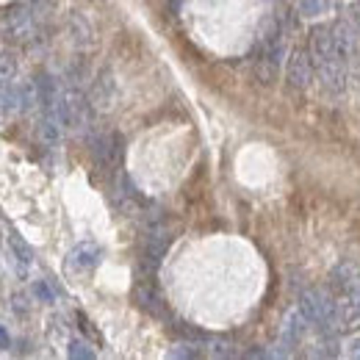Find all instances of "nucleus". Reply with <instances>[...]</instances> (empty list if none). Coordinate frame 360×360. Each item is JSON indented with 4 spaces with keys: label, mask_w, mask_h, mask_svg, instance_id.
I'll list each match as a JSON object with an SVG mask.
<instances>
[{
    "label": "nucleus",
    "mask_w": 360,
    "mask_h": 360,
    "mask_svg": "<svg viewBox=\"0 0 360 360\" xmlns=\"http://www.w3.org/2000/svg\"><path fill=\"white\" fill-rule=\"evenodd\" d=\"M169 241H172V236H169V230L164 227V222L150 225V233H147V252H144V258L150 261V269H155V266L161 264V258H164Z\"/></svg>",
    "instance_id": "nucleus-12"
},
{
    "label": "nucleus",
    "mask_w": 360,
    "mask_h": 360,
    "mask_svg": "<svg viewBox=\"0 0 360 360\" xmlns=\"http://www.w3.org/2000/svg\"><path fill=\"white\" fill-rule=\"evenodd\" d=\"M8 247H11V255H14V261H17V271L20 274H25V271L31 269V264H34V250L20 238V236H8Z\"/></svg>",
    "instance_id": "nucleus-14"
},
{
    "label": "nucleus",
    "mask_w": 360,
    "mask_h": 360,
    "mask_svg": "<svg viewBox=\"0 0 360 360\" xmlns=\"http://www.w3.org/2000/svg\"><path fill=\"white\" fill-rule=\"evenodd\" d=\"M169 358H200V349H194V344H178Z\"/></svg>",
    "instance_id": "nucleus-21"
},
{
    "label": "nucleus",
    "mask_w": 360,
    "mask_h": 360,
    "mask_svg": "<svg viewBox=\"0 0 360 360\" xmlns=\"http://www.w3.org/2000/svg\"><path fill=\"white\" fill-rule=\"evenodd\" d=\"M335 308H338V330L341 333H349V335L360 333V291L358 294L338 297L335 300Z\"/></svg>",
    "instance_id": "nucleus-10"
},
{
    "label": "nucleus",
    "mask_w": 360,
    "mask_h": 360,
    "mask_svg": "<svg viewBox=\"0 0 360 360\" xmlns=\"http://www.w3.org/2000/svg\"><path fill=\"white\" fill-rule=\"evenodd\" d=\"M316 75L314 58H311V50L305 47H294L291 56H288V64H285V81L291 89H308L311 81Z\"/></svg>",
    "instance_id": "nucleus-5"
},
{
    "label": "nucleus",
    "mask_w": 360,
    "mask_h": 360,
    "mask_svg": "<svg viewBox=\"0 0 360 360\" xmlns=\"http://www.w3.org/2000/svg\"><path fill=\"white\" fill-rule=\"evenodd\" d=\"M333 37H335V47H338V56L347 67H352L360 58V31L352 25V20H341L333 25Z\"/></svg>",
    "instance_id": "nucleus-8"
},
{
    "label": "nucleus",
    "mask_w": 360,
    "mask_h": 360,
    "mask_svg": "<svg viewBox=\"0 0 360 360\" xmlns=\"http://www.w3.org/2000/svg\"><path fill=\"white\" fill-rule=\"evenodd\" d=\"M91 158L100 169H114L122 158V136L120 134H97L91 136Z\"/></svg>",
    "instance_id": "nucleus-6"
},
{
    "label": "nucleus",
    "mask_w": 360,
    "mask_h": 360,
    "mask_svg": "<svg viewBox=\"0 0 360 360\" xmlns=\"http://www.w3.org/2000/svg\"><path fill=\"white\" fill-rule=\"evenodd\" d=\"M67 355L75 360H91L94 358V349H91L84 338H72L70 347H67Z\"/></svg>",
    "instance_id": "nucleus-17"
},
{
    "label": "nucleus",
    "mask_w": 360,
    "mask_h": 360,
    "mask_svg": "<svg viewBox=\"0 0 360 360\" xmlns=\"http://www.w3.org/2000/svg\"><path fill=\"white\" fill-rule=\"evenodd\" d=\"M14 72H17V58L11 56V53H0V78H14Z\"/></svg>",
    "instance_id": "nucleus-20"
},
{
    "label": "nucleus",
    "mask_w": 360,
    "mask_h": 360,
    "mask_svg": "<svg viewBox=\"0 0 360 360\" xmlns=\"http://www.w3.org/2000/svg\"><path fill=\"white\" fill-rule=\"evenodd\" d=\"M111 103H114V81H111V75L105 72V75H100V81L94 84L91 105H97V108H111Z\"/></svg>",
    "instance_id": "nucleus-15"
},
{
    "label": "nucleus",
    "mask_w": 360,
    "mask_h": 360,
    "mask_svg": "<svg viewBox=\"0 0 360 360\" xmlns=\"http://www.w3.org/2000/svg\"><path fill=\"white\" fill-rule=\"evenodd\" d=\"M103 261V250L94 244V241H81L70 250L67 261H64V269L70 274H84V271H91L97 264Z\"/></svg>",
    "instance_id": "nucleus-9"
},
{
    "label": "nucleus",
    "mask_w": 360,
    "mask_h": 360,
    "mask_svg": "<svg viewBox=\"0 0 360 360\" xmlns=\"http://www.w3.org/2000/svg\"><path fill=\"white\" fill-rule=\"evenodd\" d=\"M311 355H314V358H338L341 349H338V344H335V335H319L316 349Z\"/></svg>",
    "instance_id": "nucleus-16"
},
{
    "label": "nucleus",
    "mask_w": 360,
    "mask_h": 360,
    "mask_svg": "<svg viewBox=\"0 0 360 360\" xmlns=\"http://www.w3.org/2000/svg\"><path fill=\"white\" fill-rule=\"evenodd\" d=\"M208 344H211V355L214 358H230L233 355V344L225 341V338H208Z\"/></svg>",
    "instance_id": "nucleus-19"
},
{
    "label": "nucleus",
    "mask_w": 360,
    "mask_h": 360,
    "mask_svg": "<svg viewBox=\"0 0 360 360\" xmlns=\"http://www.w3.org/2000/svg\"><path fill=\"white\" fill-rule=\"evenodd\" d=\"M308 50H311L321 89L330 91V94H341L347 89V64L338 56L333 25H316L311 31V47Z\"/></svg>",
    "instance_id": "nucleus-1"
},
{
    "label": "nucleus",
    "mask_w": 360,
    "mask_h": 360,
    "mask_svg": "<svg viewBox=\"0 0 360 360\" xmlns=\"http://www.w3.org/2000/svg\"><path fill=\"white\" fill-rule=\"evenodd\" d=\"M8 344H11V338H8V333H6V327L0 324V349H8Z\"/></svg>",
    "instance_id": "nucleus-25"
},
{
    "label": "nucleus",
    "mask_w": 360,
    "mask_h": 360,
    "mask_svg": "<svg viewBox=\"0 0 360 360\" xmlns=\"http://www.w3.org/2000/svg\"><path fill=\"white\" fill-rule=\"evenodd\" d=\"M0 34L8 42H31L37 34V14L28 6H14L0 17Z\"/></svg>",
    "instance_id": "nucleus-3"
},
{
    "label": "nucleus",
    "mask_w": 360,
    "mask_h": 360,
    "mask_svg": "<svg viewBox=\"0 0 360 360\" xmlns=\"http://www.w3.org/2000/svg\"><path fill=\"white\" fill-rule=\"evenodd\" d=\"M344 355H347V358L360 360V335H358V333H355V335L347 341V347H344Z\"/></svg>",
    "instance_id": "nucleus-22"
},
{
    "label": "nucleus",
    "mask_w": 360,
    "mask_h": 360,
    "mask_svg": "<svg viewBox=\"0 0 360 360\" xmlns=\"http://www.w3.org/2000/svg\"><path fill=\"white\" fill-rule=\"evenodd\" d=\"M330 288L335 291V297H347V294H358L360 291V264L352 258H341L333 271H330Z\"/></svg>",
    "instance_id": "nucleus-7"
},
{
    "label": "nucleus",
    "mask_w": 360,
    "mask_h": 360,
    "mask_svg": "<svg viewBox=\"0 0 360 360\" xmlns=\"http://www.w3.org/2000/svg\"><path fill=\"white\" fill-rule=\"evenodd\" d=\"M34 294H37L42 302H53V300H56V294L47 288V283H37V285H34Z\"/></svg>",
    "instance_id": "nucleus-23"
},
{
    "label": "nucleus",
    "mask_w": 360,
    "mask_h": 360,
    "mask_svg": "<svg viewBox=\"0 0 360 360\" xmlns=\"http://www.w3.org/2000/svg\"><path fill=\"white\" fill-rule=\"evenodd\" d=\"M308 330H311V321H308V316L300 311V305H297L294 311H288L285 319H283L280 338H283L285 347H294V344H300V341L308 335Z\"/></svg>",
    "instance_id": "nucleus-11"
},
{
    "label": "nucleus",
    "mask_w": 360,
    "mask_h": 360,
    "mask_svg": "<svg viewBox=\"0 0 360 360\" xmlns=\"http://www.w3.org/2000/svg\"><path fill=\"white\" fill-rule=\"evenodd\" d=\"M34 103H37V86H17L11 81L0 84V120L22 114Z\"/></svg>",
    "instance_id": "nucleus-4"
},
{
    "label": "nucleus",
    "mask_w": 360,
    "mask_h": 360,
    "mask_svg": "<svg viewBox=\"0 0 360 360\" xmlns=\"http://www.w3.org/2000/svg\"><path fill=\"white\" fill-rule=\"evenodd\" d=\"M167 3H169V8H172V11H178L180 3H183V0H167Z\"/></svg>",
    "instance_id": "nucleus-26"
},
{
    "label": "nucleus",
    "mask_w": 360,
    "mask_h": 360,
    "mask_svg": "<svg viewBox=\"0 0 360 360\" xmlns=\"http://www.w3.org/2000/svg\"><path fill=\"white\" fill-rule=\"evenodd\" d=\"M136 302H139L141 311H147V314H153V316L167 314L164 300H161V297L155 294V288H150V285H139V288H136Z\"/></svg>",
    "instance_id": "nucleus-13"
},
{
    "label": "nucleus",
    "mask_w": 360,
    "mask_h": 360,
    "mask_svg": "<svg viewBox=\"0 0 360 360\" xmlns=\"http://www.w3.org/2000/svg\"><path fill=\"white\" fill-rule=\"evenodd\" d=\"M300 311L308 316L311 327L319 335H338V308L335 300L321 288H305L300 294Z\"/></svg>",
    "instance_id": "nucleus-2"
},
{
    "label": "nucleus",
    "mask_w": 360,
    "mask_h": 360,
    "mask_svg": "<svg viewBox=\"0 0 360 360\" xmlns=\"http://www.w3.org/2000/svg\"><path fill=\"white\" fill-rule=\"evenodd\" d=\"M297 8H300V14H302V17H316V14H324L327 0H300V3H297Z\"/></svg>",
    "instance_id": "nucleus-18"
},
{
    "label": "nucleus",
    "mask_w": 360,
    "mask_h": 360,
    "mask_svg": "<svg viewBox=\"0 0 360 360\" xmlns=\"http://www.w3.org/2000/svg\"><path fill=\"white\" fill-rule=\"evenodd\" d=\"M349 20H352V25H355V28L360 31V0L349 6Z\"/></svg>",
    "instance_id": "nucleus-24"
}]
</instances>
